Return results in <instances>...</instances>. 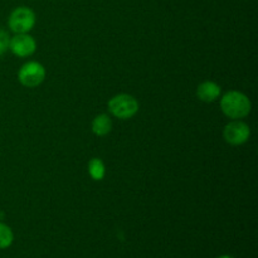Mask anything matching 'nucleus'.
I'll list each match as a JSON object with an SVG mask.
<instances>
[{"instance_id":"obj_1","label":"nucleus","mask_w":258,"mask_h":258,"mask_svg":"<svg viewBox=\"0 0 258 258\" xmlns=\"http://www.w3.org/2000/svg\"><path fill=\"white\" fill-rule=\"evenodd\" d=\"M221 108L227 117L239 120L249 115L252 103L244 93L239 91H228L221 100Z\"/></svg>"},{"instance_id":"obj_6","label":"nucleus","mask_w":258,"mask_h":258,"mask_svg":"<svg viewBox=\"0 0 258 258\" xmlns=\"http://www.w3.org/2000/svg\"><path fill=\"white\" fill-rule=\"evenodd\" d=\"M9 49L17 57H29L37 49V43H35L34 38L28 34V33L15 34L14 37L10 38Z\"/></svg>"},{"instance_id":"obj_3","label":"nucleus","mask_w":258,"mask_h":258,"mask_svg":"<svg viewBox=\"0 0 258 258\" xmlns=\"http://www.w3.org/2000/svg\"><path fill=\"white\" fill-rule=\"evenodd\" d=\"M35 22L37 17L30 8L18 7L10 13L8 25L15 34H22V33H29L34 28Z\"/></svg>"},{"instance_id":"obj_12","label":"nucleus","mask_w":258,"mask_h":258,"mask_svg":"<svg viewBox=\"0 0 258 258\" xmlns=\"http://www.w3.org/2000/svg\"><path fill=\"white\" fill-rule=\"evenodd\" d=\"M218 258H233V257H231V256H221V257H218Z\"/></svg>"},{"instance_id":"obj_4","label":"nucleus","mask_w":258,"mask_h":258,"mask_svg":"<svg viewBox=\"0 0 258 258\" xmlns=\"http://www.w3.org/2000/svg\"><path fill=\"white\" fill-rule=\"evenodd\" d=\"M45 78V68L39 62H27L20 67L18 80L24 87L34 88L42 85Z\"/></svg>"},{"instance_id":"obj_9","label":"nucleus","mask_w":258,"mask_h":258,"mask_svg":"<svg viewBox=\"0 0 258 258\" xmlns=\"http://www.w3.org/2000/svg\"><path fill=\"white\" fill-rule=\"evenodd\" d=\"M88 173L93 180H102L106 174L105 164L101 159L92 158L88 161Z\"/></svg>"},{"instance_id":"obj_2","label":"nucleus","mask_w":258,"mask_h":258,"mask_svg":"<svg viewBox=\"0 0 258 258\" xmlns=\"http://www.w3.org/2000/svg\"><path fill=\"white\" fill-rule=\"evenodd\" d=\"M108 111L115 117L120 120H128L134 117L139 111V102L134 96L127 93H120L116 95L108 101Z\"/></svg>"},{"instance_id":"obj_7","label":"nucleus","mask_w":258,"mask_h":258,"mask_svg":"<svg viewBox=\"0 0 258 258\" xmlns=\"http://www.w3.org/2000/svg\"><path fill=\"white\" fill-rule=\"evenodd\" d=\"M197 96L203 102H213L221 96V87L213 81H206L198 86Z\"/></svg>"},{"instance_id":"obj_8","label":"nucleus","mask_w":258,"mask_h":258,"mask_svg":"<svg viewBox=\"0 0 258 258\" xmlns=\"http://www.w3.org/2000/svg\"><path fill=\"white\" fill-rule=\"evenodd\" d=\"M112 130V121L106 113L97 115L92 121V131L97 136L107 135Z\"/></svg>"},{"instance_id":"obj_5","label":"nucleus","mask_w":258,"mask_h":258,"mask_svg":"<svg viewBox=\"0 0 258 258\" xmlns=\"http://www.w3.org/2000/svg\"><path fill=\"white\" fill-rule=\"evenodd\" d=\"M249 135H251L249 126L241 120H233L227 123L223 131L224 140L234 146L246 143L249 139Z\"/></svg>"},{"instance_id":"obj_11","label":"nucleus","mask_w":258,"mask_h":258,"mask_svg":"<svg viewBox=\"0 0 258 258\" xmlns=\"http://www.w3.org/2000/svg\"><path fill=\"white\" fill-rule=\"evenodd\" d=\"M9 42L10 37L7 33V30L0 28V55H3L8 49H9Z\"/></svg>"},{"instance_id":"obj_10","label":"nucleus","mask_w":258,"mask_h":258,"mask_svg":"<svg viewBox=\"0 0 258 258\" xmlns=\"http://www.w3.org/2000/svg\"><path fill=\"white\" fill-rule=\"evenodd\" d=\"M13 239H14V234L10 227L0 222V249L8 248L13 243Z\"/></svg>"}]
</instances>
